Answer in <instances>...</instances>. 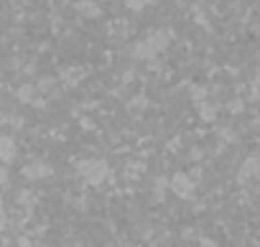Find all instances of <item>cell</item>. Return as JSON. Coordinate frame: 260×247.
<instances>
[{"instance_id": "6da1fadb", "label": "cell", "mask_w": 260, "mask_h": 247, "mask_svg": "<svg viewBox=\"0 0 260 247\" xmlns=\"http://www.w3.org/2000/svg\"><path fill=\"white\" fill-rule=\"evenodd\" d=\"M79 173H82V179H84L89 186H97V184H102V181L110 176V168H107V163L100 161V158H87V161L79 163Z\"/></svg>"}, {"instance_id": "7a4b0ae2", "label": "cell", "mask_w": 260, "mask_h": 247, "mask_svg": "<svg viewBox=\"0 0 260 247\" xmlns=\"http://www.w3.org/2000/svg\"><path fill=\"white\" fill-rule=\"evenodd\" d=\"M169 186H171L174 194H179V196H189L191 189H194V181H191L186 173H176V176L169 181Z\"/></svg>"}, {"instance_id": "3957f363", "label": "cell", "mask_w": 260, "mask_h": 247, "mask_svg": "<svg viewBox=\"0 0 260 247\" xmlns=\"http://www.w3.org/2000/svg\"><path fill=\"white\" fill-rule=\"evenodd\" d=\"M146 41L153 46V51L158 54V51H164L169 44H171V33L169 31H151L148 36H146Z\"/></svg>"}, {"instance_id": "277c9868", "label": "cell", "mask_w": 260, "mask_h": 247, "mask_svg": "<svg viewBox=\"0 0 260 247\" xmlns=\"http://www.w3.org/2000/svg\"><path fill=\"white\" fill-rule=\"evenodd\" d=\"M260 173V161L257 158H245L240 166V181H250Z\"/></svg>"}, {"instance_id": "5b68a950", "label": "cell", "mask_w": 260, "mask_h": 247, "mask_svg": "<svg viewBox=\"0 0 260 247\" xmlns=\"http://www.w3.org/2000/svg\"><path fill=\"white\" fill-rule=\"evenodd\" d=\"M77 11H79V16L82 18H87V21H92V18H100V6H97V0H82V3H77Z\"/></svg>"}, {"instance_id": "8992f818", "label": "cell", "mask_w": 260, "mask_h": 247, "mask_svg": "<svg viewBox=\"0 0 260 247\" xmlns=\"http://www.w3.org/2000/svg\"><path fill=\"white\" fill-rule=\"evenodd\" d=\"M133 56L146 61V59H153V56H156V51H153V46H151V44L143 39L141 44H136V49H133Z\"/></svg>"}, {"instance_id": "52a82bcc", "label": "cell", "mask_w": 260, "mask_h": 247, "mask_svg": "<svg viewBox=\"0 0 260 247\" xmlns=\"http://www.w3.org/2000/svg\"><path fill=\"white\" fill-rule=\"evenodd\" d=\"M148 3H151V0H125L127 11H136V13H138V11H143V8H146Z\"/></svg>"}, {"instance_id": "ba28073f", "label": "cell", "mask_w": 260, "mask_h": 247, "mask_svg": "<svg viewBox=\"0 0 260 247\" xmlns=\"http://www.w3.org/2000/svg\"><path fill=\"white\" fill-rule=\"evenodd\" d=\"M202 120H214V110L204 104V107H202Z\"/></svg>"}]
</instances>
